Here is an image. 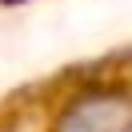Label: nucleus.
I'll list each match as a JSON object with an SVG mask.
<instances>
[{"label": "nucleus", "instance_id": "obj_1", "mask_svg": "<svg viewBox=\"0 0 132 132\" xmlns=\"http://www.w3.org/2000/svg\"><path fill=\"white\" fill-rule=\"evenodd\" d=\"M132 128V112L128 100L104 92V96H88L80 104H72L60 120V132H128Z\"/></svg>", "mask_w": 132, "mask_h": 132}]
</instances>
